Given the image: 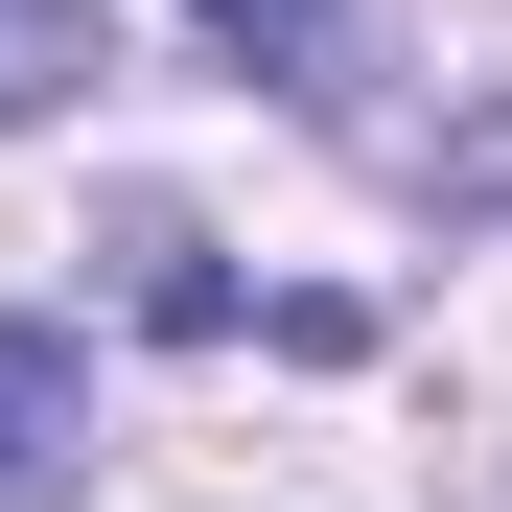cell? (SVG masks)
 <instances>
[{
    "mask_svg": "<svg viewBox=\"0 0 512 512\" xmlns=\"http://www.w3.org/2000/svg\"><path fill=\"white\" fill-rule=\"evenodd\" d=\"M210 47H256V70H326V24H350V0H187Z\"/></svg>",
    "mask_w": 512,
    "mask_h": 512,
    "instance_id": "3957f363",
    "label": "cell"
},
{
    "mask_svg": "<svg viewBox=\"0 0 512 512\" xmlns=\"http://www.w3.org/2000/svg\"><path fill=\"white\" fill-rule=\"evenodd\" d=\"M70 70H94V0H0V117H47Z\"/></svg>",
    "mask_w": 512,
    "mask_h": 512,
    "instance_id": "7a4b0ae2",
    "label": "cell"
},
{
    "mask_svg": "<svg viewBox=\"0 0 512 512\" xmlns=\"http://www.w3.org/2000/svg\"><path fill=\"white\" fill-rule=\"evenodd\" d=\"M70 419H94V373H70V326H0V512H70Z\"/></svg>",
    "mask_w": 512,
    "mask_h": 512,
    "instance_id": "6da1fadb",
    "label": "cell"
}]
</instances>
